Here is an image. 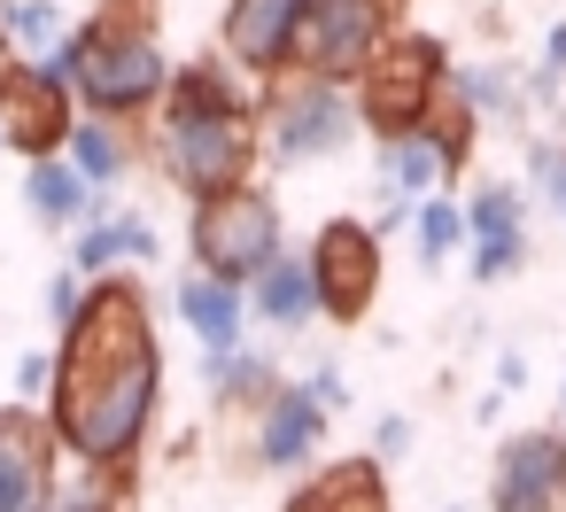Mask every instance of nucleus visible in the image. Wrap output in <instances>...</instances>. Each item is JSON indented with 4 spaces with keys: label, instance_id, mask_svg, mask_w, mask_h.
Listing matches in <instances>:
<instances>
[{
    "label": "nucleus",
    "instance_id": "f257e3e1",
    "mask_svg": "<svg viewBox=\"0 0 566 512\" xmlns=\"http://www.w3.org/2000/svg\"><path fill=\"white\" fill-rule=\"evenodd\" d=\"M40 411L63 458L140 466V442L156 435V411H164V342H156L148 295L125 272L86 280V303L55 342V388Z\"/></svg>",
    "mask_w": 566,
    "mask_h": 512
},
{
    "label": "nucleus",
    "instance_id": "f03ea898",
    "mask_svg": "<svg viewBox=\"0 0 566 512\" xmlns=\"http://www.w3.org/2000/svg\"><path fill=\"white\" fill-rule=\"evenodd\" d=\"M40 63L71 86V102L86 117H117V125L156 117L164 86H171V55L156 40V0H102V9L78 17Z\"/></svg>",
    "mask_w": 566,
    "mask_h": 512
},
{
    "label": "nucleus",
    "instance_id": "7ed1b4c3",
    "mask_svg": "<svg viewBox=\"0 0 566 512\" xmlns=\"http://www.w3.org/2000/svg\"><path fill=\"white\" fill-rule=\"evenodd\" d=\"M442 86H450V55H442V40L396 24V32L380 40V55L357 71L349 102H357V125H365L373 140H403V133L427 125V109L442 102Z\"/></svg>",
    "mask_w": 566,
    "mask_h": 512
},
{
    "label": "nucleus",
    "instance_id": "20e7f679",
    "mask_svg": "<svg viewBox=\"0 0 566 512\" xmlns=\"http://www.w3.org/2000/svg\"><path fill=\"white\" fill-rule=\"evenodd\" d=\"M187 249H195V272L249 288V280H256V272H264V264L287 249V218H280L272 187L241 179V187L202 195V202L187 210Z\"/></svg>",
    "mask_w": 566,
    "mask_h": 512
},
{
    "label": "nucleus",
    "instance_id": "39448f33",
    "mask_svg": "<svg viewBox=\"0 0 566 512\" xmlns=\"http://www.w3.org/2000/svg\"><path fill=\"white\" fill-rule=\"evenodd\" d=\"M256 148H264L256 117H187V109H156V133H148L156 171H164L187 202L256 179Z\"/></svg>",
    "mask_w": 566,
    "mask_h": 512
},
{
    "label": "nucleus",
    "instance_id": "423d86ee",
    "mask_svg": "<svg viewBox=\"0 0 566 512\" xmlns=\"http://www.w3.org/2000/svg\"><path fill=\"white\" fill-rule=\"evenodd\" d=\"M256 133H264V156H272V164H326V156H342L365 125H357L349 86H326V79L287 71V79L264 86Z\"/></svg>",
    "mask_w": 566,
    "mask_h": 512
},
{
    "label": "nucleus",
    "instance_id": "0eeeda50",
    "mask_svg": "<svg viewBox=\"0 0 566 512\" xmlns=\"http://www.w3.org/2000/svg\"><path fill=\"white\" fill-rule=\"evenodd\" d=\"M403 0H303V32H295V63L303 79L326 86H357V71L380 55V40L403 24Z\"/></svg>",
    "mask_w": 566,
    "mask_h": 512
},
{
    "label": "nucleus",
    "instance_id": "6e6552de",
    "mask_svg": "<svg viewBox=\"0 0 566 512\" xmlns=\"http://www.w3.org/2000/svg\"><path fill=\"white\" fill-rule=\"evenodd\" d=\"M303 264H311V288H318V318H334V326H357L380 303V233L365 218H326L311 233Z\"/></svg>",
    "mask_w": 566,
    "mask_h": 512
},
{
    "label": "nucleus",
    "instance_id": "1a4fd4ad",
    "mask_svg": "<svg viewBox=\"0 0 566 512\" xmlns=\"http://www.w3.org/2000/svg\"><path fill=\"white\" fill-rule=\"evenodd\" d=\"M489 512H566V435L558 427H520L496 442Z\"/></svg>",
    "mask_w": 566,
    "mask_h": 512
},
{
    "label": "nucleus",
    "instance_id": "9d476101",
    "mask_svg": "<svg viewBox=\"0 0 566 512\" xmlns=\"http://www.w3.org/2000/svg\"><path fill=\"white\" fill-rule=\"evenodd\" d=\"M71 117H78V102H71V86H63L48 63H17V71H9V86H0V125H9V148H17L24 164L63 156Z\"/></svg>",
    "mask_w": 566,
    "mask_h": 512
},
{
    "label": "nucleus",
    "instance_id": "9b49d317",
    "mask_svg": "<svg viewBox=\"0 0 566 512\" xmlns=\"http://www.w3.org/2000/svg\"><path fill=\"white\" fill-rule=\"evenodd\" d=\"M295 32H303V0H226L218 55L233 71H249L256 86H272L295 63Z\"/></svg>",
    "mask_w": 566,
    "mask_h": 512
},
{
    "label": "nucleus",
    "instance_id": "f8f14e48",
    "mask_svg": "<svg viewBox=\"0 0 566 512\" xmlns=\"http://www.w3.org/2000/svg\"><path fill=\"white\" fill-rule=\"evenodd\" d=\"M63 466V442L40 404H0V512H32Z\"/></svg>",
    "mask_w": 566,
    "mask_h": 512
},
{
    "label": "nucleus",
    "instance_id": "ddd939ff",
    "mask_svg": "<svg viewBox=\"0 0 566 512\" xmlns=\"http://www.w3.org/2000/svg\"><path fill=\"white\" fill-rule=\"evenodd\" d=\"M318 442H326V411L311 404L303 380H280V388L256 404V419H249V458H256L264 473H303V466L318 458Z\"/></svg>",
    "mask_w": 566,
    "mask_h": 512
},
{
    "label": "nucleus",
    "instance_id": "4468645a",
    "mask_svg": "<svg viewBox=\"0 0 566 512\" xmlns=\"http://www.w3.org/2000/svg\"><path fill=\"white\" fill-rule=\"evenodd\" d=\"M465 249H473V280H512L527 264V195L489 179L465 195Z\"/></svg>",
    "mask_w": 566,
    "mask_h": 512
},
{
    "label": "nucleus",
    "instance_id": "2eb2a0df",
    "mask_svg": "<svg viewBox=\"0 0 566 512\" xmlns=\"http://www.w3.org/2000/svg\"><path fill=\"white\" fill-rule=\"evenodd\" d=\"M156 249H164L156 218H148V210H117V202H109L102 218H86V226L71 233V272H78V280H109V272H125V264L140 272Z\"/></svg>",
    "mask_w": 566,
    "mask_h": 512
},
{
    "label": "nucleus",
    "instance_id": "dca6fc26",
    "mask_svg": "<svg viewBox=\"0 0 566 512\" xmlns=\"http://www.w3.org/2000/svg\"><path fill=\"white\" fill-rule=\"evenodd\" d=\"M164 109H187V117H256L264 86L249 71H233L226 55H195V63H171Z\"/></svg>",
    "mask_w": 566,
    "mask_h": 512
},
{
    "label": "nucleus",
    "instance_id": "f3484780",
    "mask_svg": "<svg viewBox=\"0 0 566 512\" xmlns=\"http://www.w3.org/2000/svg\"><path fill=\"white\" fill-rule=\"evenodd\" d=\"M171 311H179V326L202 342V357H218V349H241L249 342V295L233 288V280H210V272H179V288H171Z\"/></svg>",
    "mask_w": 566,
    "mask_h": 512
},
{
    "label": "nucleus",
    "instance_id": "a211bd4d",
    "mask_svg": "<svg viewBox=\"0 0 566 512\" xmlns=\"http://www.w3.org/2000/svg\"><path fill=\"white\" fill-rule=\"evenodd\" d=\"M24 202H32V218H40V226H55V233H78L86 218H102V210H109V195H102L71 156H40V164L24 171Z\"/></svg>",
    "mask_w": 566,
    "mask_h": 512
},
{
    "label": "nucleus",
    "instance_id": "6ab92c4d",
    "mask_svg": "<svg viewBox=\"0 0 566 512\" xmlns=\"http://www.w3.org/2000/svg\"><path fill=\"white\" fill-rule=\"evenodd\" d=\"M249 318L256 326H272V334H303L311 318H318V288H311V264H303V249H280L249 288Z\"/></svg>",
    "mask_w": 566,
    "mask_h": 512
},
{
    "label": "nucleus",
    "instance_id": "aec40b11",
    "mask_svg": "<svg viewBox=\"0 0 566 512\" xmlns=\"http://www.w3.org/2000/svg\"><path fill=\"white\" fill-rule=\"evenodd\" d=\"M280 512H388V473H380V458H334Z\"/></svg>",
    "mask_w": 566,
    "mask_h": 512
},
{
    "label": "nucleus",
    "instance_id": "412c9836",
    "mask_svg": "<svg viewBox=\"0 0 566 512\" xmlns=\"http://www.w3.org/2000/svg\"><path fill=\"white\" fill-rule=\"evenodd\" d=\"M63 156H71V164L109 195V187H125V179H133V164H140V133H133V125H117V117H86V109H78V117H71Z\"/></svg>",
    "mask_w": 566,
    "mask_h": 512
},
{
    "label": "nucleus",
    "instance_id": "4be33fe9",
    "mask_svg": "<svg viewBox=\"0 0 566 512\" xmlns=\"http://www.w3.org/2000/svg\"><path fill=\"white\" fill-rule=\"evenodd\" d=\"M202 380H210V404L226 411V419H256V404L280 388V365H272V349H218V357H202Z\"/></svg>",
    "mask_w": 566,
    "mask_h": 512
},
{
    "label": "nucleus",
    "instance_id": "5701e85b",
    "mask_svg": "<svg viewBox=\"0 0 566 512\" xmlns=\"http://www.w3.org/2000/svg\"><path fill=\"white\" fill-rule=\"evenodd\" d=\"M32 512H133V466H78V458H63Z\"/></svg>",
    "mask_w": 566,
    "mask_h": 512
},
{
    "label": "nucleus",
    "instance_id": "b1692460",
    "mask_svg": "<svg viewBox=\"0 0 566 512\" xmlns=\"http://www.w3.org/2000/svg\"><path fill=\"white\" fill-rule=\"evenodd\" d=\"M450 94L489 125V117H504V125H527V86H520V71H504V63H458L450 71Z\"/></svg>",
    "mask_w": 566,
    "mask_h": 512
},
{
    "label": "nucleus",
    "instance_id": "393cba45",
    "mask_svg": "<svg viewBox=\"0 0 566 512\" xmlns=\"http://www.w3.org/2000/svg\"><path fill=\"white\" fill-rule=\"evenodd\" d=\"M380 179L396 195H434V187H450V164L434 156L427 133H403V140H380Z\"/></svg>",
    "mask_w": 566,
    "mask_h": 512
},
{
    "label": "nucleus",
    "instance_id": "a878e982",
    "mask_svg": "<svg viewBox=\"0 0 566 512\" xmlns=\"http://www.w3.org/2000/svg\"><path fill=\"white\" fill-rule=\"evenodd\" d=\"M0 32H9V48H17L24 63H40V55L71 32V17L55 9V0H0Z\"/></svg>",
    "mask_w": 566,
    "mask_h": 512
},
{
    "label": "nucleus",
    "instance_id": "bb28decb",
    "mask_svg": "<svg viewBox=\"0 0 566 512\" xmlns=\"http://www.w3.org/2000/svg\"><path fill=\"white\" fill-rule=\"evenodd\" d=\"M419 133L434 140V156H442V164H450V179H458V171L473 164V140H481V117H473V109H465V102H458V94L442 86V102L427 109V125H419Z\"/></svg>",
    "mask_w": 566,
    "mask_h": 512
},
{
    "label": "nucleus",
    "instance_id": "cd10ccee",
    "mask_svg": "<svg viewBox=\"0 0 566 512\" xmlns=\"http://www.w3.org/2000/svg\"><path fill=\"white\" fill-rule=\"evenodd\" d=\"M411 241H419V257H427V264L458 257V249H465V202H458V195H419Z\"/></svg>",
    "mask_w": 566,
    "mask_h": 512
},
{
    "label": "nucleus",
    "instance_id": "c85d7f7f",
    "mask_svg": "<svg viewBox=\"0 0 566 512\" xmlns=\"http://www.w3.org/2000/svg\"><path fill=\"white\" fill-rule=\"evenodd\" d=\"M527 179H535V195L566 218V140H535V148H527Z\"/></svg>",
    "mask_w": 566,
    "mask_h": 512
},
{
    "label": "nucleus",
    "instance_id": "c756f323",
    "mask_svg": "<svg viewBox=\"0 0 566 512\" xmlns=\"http://www.w3.org/2000/svg\"><path fill=\"white\" fill-rule=\"evenodd\" d=\"M55 388V349H24L17 357V404H48Z\"/></svg>",
    "mask_w": 566,
    "mask_h": 512
},
{
    "label": "nucleus",
    "instance_id": "7c9ffc66",
    "mask_svg": "<svg viewBox=\"0 0 566 512\" xmlns=\"http://www.w3.org/2000/svg\"><path fill=\"white\" fill-rule=\"evenodd\" d=\"M303 388H311V404H318L326 419L349 404V373H342V365H311V373H303Z\"/></svg>",
    "mask_w": 566,
    "mask_h": 512
},
{
    "label": "nucleus",
    "instance_id": "2f4dec72",
    "mask_svg": "<svg viewBox=\"0 0 566 512\" xmlns=\"http://www.w3.org/2000/svg\"><path fill=\"white\" fill-rule=\"evenodd\" d=\"M403 450H411V419H403V411H380V419H373V450H365V458L396 466Z\"/></svg>",
    "mask_w": 566,
    "mask_h": 512
},
{
    "label": "nucleus",
    "instance_id": "473e14b6",
    "mask_svg": "<svg viewBox=\"0 0 566 512\" xmlns=\"http://www.w3.org/2000/svg\"><path fill=\"white\" fill-rule=\"evenodd\" d=\"M78 303H86V280L63 264V272L48 280V318H55V326H71V318H78Z\"/></svg>",
    "mask_w": 566,
    "mask_h": 512
},
{
    "label": "nucleus",
    "instance_id": "72a5a7b5",
    "mask_svg": "<svg viewBox=\"0 0 566 512\" xmlns=\"http://www.w3.org/2000/svg\"><path fill=\"white\" fill-rule=\"evenodd\" d=\"M411 218H419V195H396V187H388V202H380L373 233H380V241H388V233H411Z\"/></svg>",
    "mask_w": 566,
    "mask_h": 512
},
{
    "label": "nucleus",
    "instance_id": "f704fd0d",
    "mask_svg": "<svg viewBox=\"0 0 566 512\" xmlns=\"http://www.w3.org/2000/svg\"><path fill=\"white\" fill-rule=\"evenodd\" d=\"M535 71L566 79V24H551V32H543V63H535Z\"/></svg>",
    "mask_w": 566,
    "mask_h": 512
},
{
    "label": "nucleus",
    "instance_id": "c9c22d12",
    "mask_svg": "<svg viewBox=\"0 0 566 512\" xmlns=\"http://www.w3.org/2000/svg\"><path fill=\"white\" fill-rule=\"evenodd\" d=\"M520 380H527V357H520V349H504V357H496V388H504V396H512V388H520Z\"/></svg>",
    "mask_w": 566,
    "mask_h": 512
},
{
    "label": "nucleus",
    "instance_id": "e433bc0d",
    "mask_svg": "<svg viewBox=\"0 0 566 512\" xmlns=\"http://www.w3.org/2000/svg\"><path fill=\"white\" fill-rule=\"evenodd\" d=\"M17 63H24V55L9 48V32H0V86H9V71H17Z\"/></svg>",
    "mask_w": 566,
    "mask_h": 512
},
{
    "label": "nucleus",
    "instance_id": "4c0bfd02",
    "mask_svg": "<svg viewBox=\"0 0 566 512\" xmlns=\"http://www.w3.org/2000/svg\"><path fill=\"white\" fill-rule=\"evenodd\" d=\"M558 435H566V388H558Z\"/></svg>",
    "mask_w": 566,
    "mask_h": 512
},
{
    "label": "nucleus",
    "instance_id": "58836bf2",
    "mask_svg": "<svg viewBox=\"0 0 566 512\" xmlns=\"http://www.w3.org/2000/svg\"><path fill=\"white\" fill-rule=\"evenodd\" d=\"M0 156H9V125H0Z\"/></svg>",
    "mask_w": 566,
    "mask_h": 512
},
{
    "label": "nucleus",
    "instance_id": "ea45409f",
    "mask_svg": "<svg viewBox=\"0 0 566 512\" xmlns=\"http://www.w3.org/2000/svg\"><path fill=\"white\" fill-rule=\"evenodd\" d=\"M442 512H465V504H442Z\"/></svg>",
    "mask_w": 566,
    "mask_h": 512
}]
</instances>
